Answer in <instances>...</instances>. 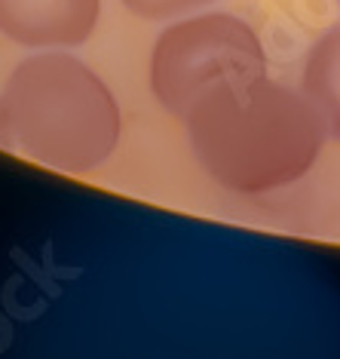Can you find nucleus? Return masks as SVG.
I'll return each mask as SVG.
<instances>
[{
	"instance_id": "nucleus-1",
	"label": "nucleus",
	"mask_w": 340,
	"mask_h": 359,
	"mask_svg": "<svg viewBox=\"0 0 340 359\" xmlns=\"http://www.w3.org/2000/svg\"><path fill=\"white\" fill-rule=\"evenodd\" d=\"M202 172L233 194H267L310 172L328 126L310 99L257 77L197 102L184 117Z\"/></svg>"
},
{
	"instance_id": "nucleus-5",
	"label": "nucleus",
	"mask_w": 340,
	"mask_h": 359,
	"mask_svg": "<svg viewBox=\"0 0 340 359\" xmlns=\"http://www.w3.org/2000/svg\"><path fill=\"white\" fill-rule=\"evenodd\" d=\"M304 95L325 120L328 135L340 138V25L325 31L306 55Z\"/></svg>"
},
{
	"instance_id": "nucleus-4",
	"label": "nucleus",
	"mask_w": 340,
	"mask_h": 359,
	"mask_svg": "<svg viewBox=\"0 0 340 359\" xmlns=\"http://www.w3.org/2000/svg\"><path fill=\"white\" fill-rule=\"evenodd\" d=\"M99 19L101 0H0V34L25 50H77Z\"/></svg>"
},
{
	"instance_id": "nucleus-2",
	"label": "nucleus",
	"mask_w": 340,
	"mask_h": 359,
	"mask_svg": "<svg viewBox=\"0 0 340 359\" xmlns=\"http://www.w3.org/2000/svg\"><path fill=\"white\" fill-rule=\"evenodd\" d=\"M123 114L111 86L68 50H37L0 89V148L64 175H89L120 148Z\"/></svg>"
},
{
	"instance_id": "nucleus-3",
	"label": "nucleus",
	"mask_w": 340,
	"mask_h": 359,
	"mask_svg": "<svg viewBox=\"0 0 340 359\" xmlns=\"http://www.w3.org/2000/svg\"><path fill=\"white\" fill-rule=\"evenodd\" d=\"M267 74V55L248 22L230 13H190L157 37L150 89L160 108L184 120L206 95Z\"/></svg>"
},
{
	"instance_id": "nucleus-6",
	"label": "nucleus",
	"mask_w": 340,
	"mask_h": 359,
	"mask_svg": "<svg viewBox=\"0 0 340 359\" xmlns=\"http://www.w3.org/2000/svg\"><path fill=\"white\" fill-rule=\"evenodd\" d=\"M132 15L148 22H169V19H181V15L206 10L215 0H120Z\"/></svg>"
}]
</instances>
